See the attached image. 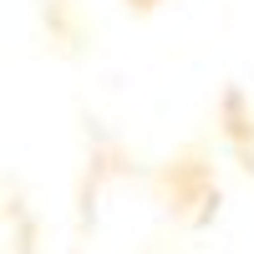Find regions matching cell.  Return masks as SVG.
Returning a JSON list of instances; mask_svg holds the SVG:
<instances>
[{
  "mask_svg": "<svg viewBox=\"0 0 254 254\" xmlns=\"http://www.w3.org/2000/svg\"><path fill=\"white\" fill-rule=\"evenodd\" d=\"M153 198L163 203V214L183 224V229H208L219 219V203H224V183H219V168H214V153L203 142H188L178 147L173 158H163L153 173Z\"/></svg>",
  "mask_w": 254,
  "mask_h": 254,
  "instance_id": "1",
  "label": "cell"
},
{
  "mask_svg": "<svg viewBox=\"0 0 254 254\" xmlns=\"http://www.w3.org/2000/svg\"><path fill=\"white\" fill-rule=\"evenodd\" d=\"M219 132L229 142V153L239 158V168L254 178V102L244 97L239 81H229L224 97H219Z\"/></svg>",
  "mask_w": 254,
  "mask_h": 254,
  "instance_id": "2",
  "label": "cell"
},
{
  "mask_svg": "<svg viewBox=\"0 0 254 254\" xmlns=\"http://www.w3.org/2000/svg\"><path fill=\"white\" fill-rule=\"evenodd\" d=\"M46 36L61 56H76L87 46V15L76 0H46Z\"/></svg>",
  "mask_w": 254,
  "mask_h": 254,
  "instance_id": "3",
  "label": "cell"
},
{
  "mask_svg": "<svg viewBox=\"0 0 254 254\" xmlns=\"http://www.w3.org/2000/svg\"><path fill=\"white\" fill-rule=\"evenodd\" d=\"M122 5H127V10H132V15H153V10L163 5V0H122Z\"/></svg>",
  "mask_w": 254,
  "mask_h": 254,
  "instance_id": "4",
  "label": "cell"
}]
</instances>
